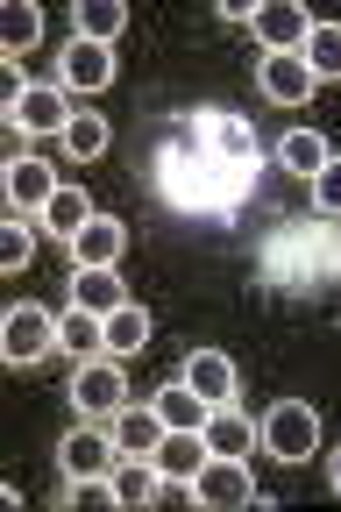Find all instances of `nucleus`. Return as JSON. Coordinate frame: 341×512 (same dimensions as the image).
<instances>
[{"mask_svg": "<svg viewBox=\"0 0 341 512\" xmlns=\"http://www.w3.org/2000/svg\"><path fill=\"white\" fill-rule=\"evenodd\" d=\"M185 384H192L207 406H235V384H242V377H235V363H228L221 349H192V356H185Z\"/></svg>", "mask_w": 341, "mask_h": 512, "instance_id": "obj_12", "label": "nucleus"}, {"mask_svg": "<svg viewBox=\"0 0 341 512\" xmlns=\"http://www.w3.org/2000/svg\"><path fill=\"white\" fill-rule=\"evenodd\" d=\"M150 463L164 470V484H192L199 470H207V434H199V427H171V434L157 441Z\"/></svg>", "mask_w": 341, "mask_h": 512, "instance_id": "obj_10", "label": "nucleus"}, {"mask_svg": "<svg viewBox=\"0 0 341 512\" xmlns=\"http://www.w3.org/2000/svg\"><path fill=\"white\" fill-rule=\"evenodd\" d=\"M306 64H313V79L327 86V79H341V22H313V36H306V50H299Z\"/></svg>", "mask_w": 341, "mask_h": 512, "instance_id": "obj_25", "label": "nucleus"}, {"mask_svg": "<svg viewBox=\"0 0 341 512\" xmlns=\"http://www.w3.org/2000/svg\"><path fill=\"white\" fill-rule=\"evenodd\" d=\"M43 235H57V242H79V228L93 221V207H86V192H72V185H57L50 200H43Z\"/></svg>", "mask_w": 341, "mask_h": 512, "instance_id": "obj_17", "label": "nucleus"}, {"mask_svg": "<svg viewBox=\"0 0 341 512\" xmlns=\"http://www.w3.org/2000/svg\"><path fill=\"white\" fill-rule=\"evenodd\" d=\"M8 121L22 128V136H64L72 107H64V93H57V86H29V93L8 107Z\"/></svg>", "mask_w": 341, "mask_h": 512, "instance_id": "obj_11", "label": "nucleus"}, {"mask_svg": "<svg viewBox=\"0 0 341 512\" xmlns=\"http://www.w3.org/2000/svg\"><path fill=\"white\" fill-rule=\"evenodd\" d=\"M57 192V171L43 164V157H15L8 164V200L15 207H29V214H43V200Z\"/></svg>", "mask_w": 341, "mask_h": 512, "instance_id": "obj_19", "label": "nucleus"}, {"mask_svg": "<svg viewBox=\"0 0 341 512\" xmlns=\"http://www.w3.org/2000/svg\"><path fill=\"white\" fill-rule=\"evenodd\" d=\"M114 434L107 427H72L57 441V463H64V477H114Z\"/></svg>", "mask_w": 341, "mask_h": 512, "instance_id": "obj_6", "label": "nucleus"}, {"mask_svg": "<svg viewBox=\"0 0 341 512\" xmlns=\"http://www.w3.org/2000/svg\"><path fill=\"white\" fill-rule=\"evenodd\" d=\"M313 22H320V15H306L299 0H263V8L249 15V29H256V36H263L270 50H306Z\"/></svg>", "mask_w": 341, "mask_h": 512, "instance_id": "obj_8", "label": "nucleus"}, {"mask_svg": "<svg viewBox=\"0 0 341 512\" xmlns=\"http://www.w3.org/2000/svg\"><path fill=\"white\" fill-rule=\"evenodd\" d=\"M29 249H36L29 221H8L0 228V271H29Z\"/></svg>", "mask_w": 341, "mask_h": 512, "instance_id": "obj_27", "label": "nucleus"}, {"mask_svg": "<svg viewBox=\"0 0 341 512\" xmlns=\"http://www.w3.org/2000/svg\"><path fill=\"white\" fill-rule=\"evenodd\" d=\"M72 22H79V36L114 43V36L128 29V8H121V0H79V8H72Z\"/></svg>", "mask_w": 341, "mask_h": 512, "instance_id": "obj_24", "label": "nucleus"}, {"mask_svg": "<svg viewBox=\"0 0 341 512\" xmlns=\"http://www.w3.org/2000/svg\"><path fill=\"white\" fill-rule=\"evenodd\" d=\"M36 36H43V8H36V0H15V8H0V50H8V57H22Z\"/></svg>", "mask_w": 341, "mask_h": 512, "instance_id": "obj_23", "label": "nucleus"}, {"mask_svg": "<svg viewBox=\"0 0 341 512\" xmlns=\"http://www.w3.org/2000/svg\"><path fill=\"white\" fill-rule=\"evenodd\" d=\"M150 406L164 413V427H207V413H214V406H207V399H199V392H192V384H185V377H178V384H164V392H157Z\"/></svg>", "mask_w": 341, "mask_h": 512, "instance_id": "obj_22", "label": "nucleus"}, {"mask_svg": "<svg viewBox=\"0 0 341 512\" xmlns=\"http://www.w3.org/2000/svg\"><path fill=\"white\" fill-rule=\"evenodd\" d=\"M121 249H128V228H121L114 214H93V221L79 228V242H72V256H79V264H114Z\"/></svg>", "mask_w": 341, "mask_h": 512, "instance_id": "obj_21", "label": "nucleus"}, {"mask_svg": "<svg viewBox=\"0 0 341 512\" xmlns=\"http://www.w3.org/2000/svg\"><path fill=\"white\" fill-rule=\"evenodd\" d=\"M64 86L72 93H100V86H114V43H93V36H72L64 43Z\"/></svg>", "mask_w": 341, "mask_h": 512, "instance_id": "obj_7", "label": "nucleus"}, {"mask_svg": "<svg viewBox=\"0 0 341 512\" xmlns=\"http://www.w3.org/2000/svg\"><path fill=\"white\" fill-rule=\"evenodd\" d=\"M100 150H107V121H100V114H72V121H64V157L93 164Z\"/></svg>", "mask_w": 341, "mask_h": 512, "instance_id": "obj_26", "label": "nucleus"}, {"mask_svg": "<svg viewBox=\"0 0 341 512\" xmlns=\"http://www.w3.org/2000/svg\"><path fill=\"white\" fill-rule=\"evenodd\" d=\"M72 406H79L86 420H114V413L128 406V370H121V356H93V363L72 370Z\"/></svg>", "mask_w": 341, "mask_h": 512, "instance_id": "obj_3", "label": "nucleus"}, {"mask_svg": "<svg viewBox=\"0 0 341 512\" xmlns=\"http://www.w3.org/2000/svg\"><path fill=\"white\" fill-rule=\"evenodd\" d=\"M256 86L278 100V107H299V100H313L320 93V79H313V64L299 57V50H263V64H256Z\"/></svg>", "mask_w": 341, "mask_h": 512, "instance_id": "obj_5", "label": "nucleus"}, {"mask_svg": "<svg viewBox=\"0 0 341 512\" xmlns=\"http://www.w3.org/2000/svg\"><path fill=\"white\" fill-rule=\"evenodd\" d=\"M313 207H320V214H341V150H334V164L313 178Z\"/></svg>", "mask_w": 341, "mask_h": 512, "instance_id": "obj_28", "label": "nucleus"}, {"mask_svg": "<svg viewBox=\"0 0 341 512\" xmlns=\"http://www.w3.org/2000/svg\"><path fill=\"white\" fill-rule=\"evenodd\" d=\"M57 349H64V356H79V363L107 356V320H100V313H79V306H72V313L57 320Z\"/></svg>", "mask_w": 341, "mask_h": 512, "instance_id": "obj_18", "label": "nucleus"}, {"mask_svg": "<svg viewBox=\"0 0 341 512\" xmlns=\"http://www.w3.org/2000/svg\"><path fill=\"white\" fill-rule=\"evenodd\" d=\"M278 164H285V171H299V178H320V171L334 164V143L320 136V128H292V136L278 143Z\"/></svg>", "mask_w": 341, "mask_h": 512, "instance_id": "obj_20", "label": "nucleus"}, {"mask_svg": "<svg viewBox=\"0 0 341 512\" xmlns=\"http://www.w3.org/2000/svg\"><path fill=\"white\" fill-rule=\"evenodd\" d=\"M72 306L79 313H121L128 306V285H121V264H79L72 271Z\"/></svg>", "mask_w": 341, "mask_h": 512, "instance_id": "obj_9", "label": "nucleus"}, {"mask_svg": "<svg viewBox=\"0 0 341 512\" xmlns=\"http://www.w3.org/2000/svg\"><path fill=\"white\" fill-rule=\"evenodd\" d=\"M327 484H334V498H341V456H334V463H327Z\"/></svg>", "mask_w": 341, "mask_h": 512, "instance_id": "obj_29", "label": "nucleus"}, {"mask_svg": "<svg viewBox=\"0 0 341 512\" xmlns=\"http://www.w3.org/2000/svg\"><path fill=\"white\" fill-rule=\"evenodd\" d=\"M107 434H114L121 456H157V441H164L171 427H164V413H157V406H121Z\"/></svg>", "mask_w": 341, "mask_h": 512, "instance_id": "obj_13", "label": "nucleus"}, {"mask_svg": "<svg viewBox=\"0 0 341 512\" xmlns=\"http://www.w3.org/2000/svg\"><path fill=\"white\" fill-rule=\"evenodd\" d=\"M57 349V313H43V306H8V320H0V356H8L15 370H36L43 356Z\"/></svg>", "mask_w": 341, "mask_h": 512, "instance_id": "obj_2", "label": "nucleus"}, {"mask_svg": "<svg viewBox=\"0 0 341 512\" xmlns=\"http://www.w3.org/2000/svg\"><path fill=\"white\" fill-rule=\"evenodd\" d=\"M185 498L207 505V512H228V505H249L256 498V477L242 470V456H207V470L185 484Z\"/></svg>", "mask_w": 341, "mask_h": 512, "instance_id": "obj_4", "label": "nucleus"}, {"mask_svg": "<svg viewBox=\"0 0 341 512\" xmlns=\"http://www.w3.org/2000/svg\"><path fill=\"white\" fill-rule=\"evenodd\" d=\"M199 434H207V456H242V463H249V448H263L256 420H242L235 406H214V413H207V427H199Z\"/></svg>", "mask_w": 341, "mask_h": 512, "instance_id": "obj_14", "label": "nucleus"}, {"mask_svg": "<svg viewBox=\"0 0 341 512\" xmlns=\"http://www.w3.org/2000/svg\"><path fill=\"white\" fill-rule=\"evenodd\" d=\"M256 434H263V448L278 463H306L313 448H320V413L306 406V399H278L263 420H256Z\"/></svg>", "mask_w": 341, "mask_h": 512, "instance_id": "obj_1", "label": "nucleus"}, {"mask_svg": "<svg viewBox=\"0 0 341 512\" xmlns=\"http://www.w3.org/2000/svg\"><path fill=\"white\" fill-rule=\"evenodd\" d=\"M150 335H157V320L135 306V299H128L121 313H107V356H121V363H128V356H143V349H150Z\"/></svg>", "mask_w": 341, "mask_h": 512, "instance_id": "obj_16", "label": "nucleus"}, {"mask_svg": "<svg viewBox=\"0 0 341 512\" xmlns=\"http://www.w3.org/2000/svg\"><path fill=\"white\" fill-rule=\"evenodd\" d=\"M164 498V470L150 456H121L114 463V505H157Z\"/></svg>", "mask_w": 341, "mask_h": 512, "instance_id": "obj_15", "label": "nucleus"}]
</instances>
